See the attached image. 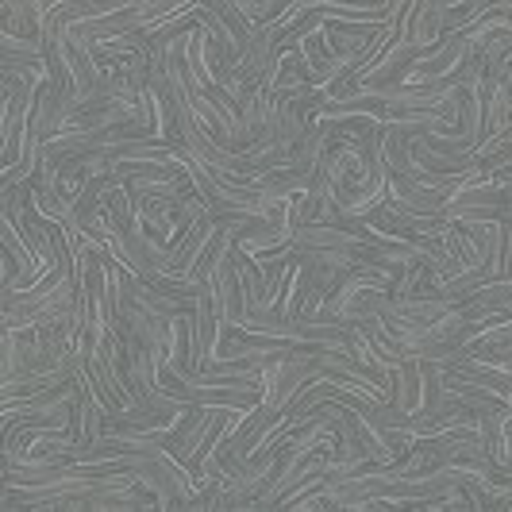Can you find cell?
Segmentation results:
<instances>
[{"instance_id": "1", "label": "cell", "mask_w": 512, "mask_h": 512, "mask_svg": "<svg viewBox=\"0 0 512 512\" xmlns=\"http://www.w3.org/2000/svg\"><path fill=\"white\" fill-rule=\"evenodd\" d=\"M501 231H505V274L512 278V212L501 220Z\"/></svg>"}]
</instances>
